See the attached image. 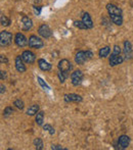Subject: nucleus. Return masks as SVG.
Returning a JSON list of instances; mask_svg holds the SVG:
<instances>
[{"label":"nucleus","mask_w":133,"mask_h":150,"mask_svg":"<svg viewBox=\"0 0 133 150\" xmlns=\"http://www.w3.org/2000/svg\"><path fill=\"white\" fill-rule=\"evenodd\" d=\"M120 53H121V49H120V47L118 45H115L114 46V51H113V55H120Z\"/></svg>","instance_id":"nucleus-30"},{"label":"nucleus","mask_w":133,"mask_h":150,"mask_svg":"<svg viewBox=\"0 0 133 150\" xmlns=\"http://www.w3.org/2000/svg\"><path fill=\"white\" fill-rule=\"evenodd\" d=\"M82 22L85 24V26L87 27L88 29L93 28V22H92L91 18H90L89 13H87V12L83 13V16H82Z\"/></svg>","instance_id":"nucleus-16"},{"label":"nucleus","mask_w":133,"mask_h":150,"mask_svg":"<svg viewBox=\"0 0 133 150\" xmlns=\"http://www.w3.org/2000/svg\"><path fill=\"white\" fill-rule=\"evenodd\" d=\"M43 120H44V112L43 111H38L37 115H36V122H37V125L41 126L43 124Z\"/></svg>","instance_id":"nucleus-21"},{"label":"nucleus","mask_w":133,"mask_h":150,"mask_svg":"<svg viewBox=\"0 0 133 150\" xmlns=\"http://www.w3.org/2000/svg\"><path fill=\"white\" fill-rule=\"evenodd\" d=\"M51 149H53V150H63L64 148H63V147L60 146V145H52Z\"/></svg>","instance_id":"nucleus-33"},{"label":"nucleus","mask_w":133,"mask_h":150,"mask_svg":"<svg viewBox=\"0 0 133 150\" xmlns=\"http://www.w3.org/2000/svg\"><path fill=\"white\" fill-rule=\"evenodd\" d=\"M38 65H39L40 69L44 71H48L51 69V64H50L49 62H47L45 59H42V58L38 59Z\"/></svg>","instance_id":"nucleus-17"},{"label":"nucleus","mask_w":133,"mask_h":150,"mask_svg":"<svg viewBox=\"0 0 133 150\" xmlns=\"http://www.w3.org/2000/svg\"><path fill=\"white\" fill-rule=\"evenodd\" d=\"M111 21L113 22V24L117 25V26H121L123 24V18L122 16H118V14H110Z\"/></svg>","instance_id":"nucleus-18"},{"label":"nucleus","mask_w":133,"mask_h":150,"mask_svg":"<svg viewBox=\"0 0 133 150\" xmlns=\"http://www.w3.org/2000/svg\"><path fill=\"white\" fill-rule=\"evenodd\" d=\"M130 144V138L126 135H122L119 137V140H118V146L121 149H125L129 146Z\"/></svg>","instance_id":"nucleus-7"},{"label":"nucleus","mask_w":133,"mask_h":150,"mask_svg":"<svg viewBox=\"0 0 133 150\" xmlns=\"http://www.w3.org/2000/svg\"><path fill=\"white\" fill-rule=\"evenodd\" d=\"M22 29L24 31H29L32 29L33 27V22L32 20H31L30 18H28V16H23L22 18Z\"/></svg>","instance_id":"nucleus-9"},{"label":"nucleus","mask_w":133,"mask_h":150,"mask_svg":"<svg viewBox=\"0 0 133 150\" xmlns=\"http://www.w3.org/2000/svg\"><path fill=\"white\" fill-rule=\"evenodd\" d=\"M37 80H38V82H39L40 85H41V87H42V88H44V89H49V87L47 86V84H46L45 82H44L43 80L41 79V78L38 77V78H37Z\"/></svg>","instance_id":"nucleus-29"},{"label":"nucleus","mask_w":133,"mask_h":150,"mask_svg":"<svg viewBox=\"0 0 133 150\" xmlns=\"http://www.w3.org/2000/svg\"><path fill=\"white\" fill-rule=\"evenodd\" d=\"M123 60H124L123 56H121V55H113V54H112L111 58H110V64H111V67H115V65L122 63V62H123Z\"/></svg>","instance_id":"nucleus-15"},{"label":"nucleus","mask_w":133,"mask_h":150,"mask_svg":"<svg viewBox=\"0 0 133 150\" xmlns=\"http://www.w3.org/2000/svg\"><path fill=\"white\" fill-rule=\"evenodd\" d=\"M33 9H34V12H35L36 16H40V12H41V7H40V6L34 5L33 6Z\"/></svg>","instance_id":"nucleus-31"},{"label":"nucleus","mask_w":133,"mask_h":150,"mask_svg":"<svg viewBox=\"0 0 133 150\" xmlns=\"http://www.w3.org/2000/svg\"><path fill=\"white\" fill-rule=\"evenodd\" d=\"M58 69H60V71H66V73H69V71L72 69L71 62H70L69 60H67V59H62V60H60V62H58Z\"/></svg>","instance_id":"nucleus-8"},{"label":"nucleus","mask_w":133,"mask_h":150,"mask_svg":"<svg viewBox=\"0 0 133 150\" xmlns=\"http://www.w3.org/2000/svg\"><path fill=\"white\" fill-rule=\"evenodd\" d=\"M43 45H44L43 41L39 37H37V36L32 35L29 38V46L30 47L35 48V49H40V48L43 47Z\"/></svg>","instance_id":"nucleus-2"},{"label":"nucleus","mask_w":133,"mask_h":150,"mask_svg":"<svg viewBox=\"0 0 133 150\" xmlns=\"http://www.w3.org/2000/svg\"><path fill=\"white\" fill-rule=\"evenodd\" d=\"M0 87H1V94H3V93L5 92V87H4L3 85H1Z\"/></svg>","instance_id":"nucleus-36"},{"label":"nucleus","mask_w":133,"mask_h":150,"mask_svg":"<svg viewBox=\"0 0 133 150\" xmlns=\"http://www.w3.org/2000/svg\"><path fill=\"white\" fill-rule=\"evenodd\" d=\"M0 23H1L2 26L7 27V26H9L10 21H9V18H8L7 16H5L4 14H1V16H0Z\"/></svg>","instance_id":"nucleus-22"},{"label":"nucleus","mask_w":133,"mask_h":150,"mask_svg":"<svg viewBox=\"0 0 133 150\" xmlns=\"http://www.w3.org/2000/svg\"><path fill=\"white\" fill-rule=\"evenodd\" d=\"M124 54L126 56V59H130L131 58V54H132V46L128 40H126L124 42Z\"/></svg>","instance_id":"nucleus-13"},{"label":"nucleus","mask_w":133,"mask_h":150,"mask_svg":"<svg viewBox=\"0 0 133 150\" xmlns=\"http://www.w3.org/2000/svg\"><path fill=\"white\" fill-rule=\"evenodd\" d=\"M12 112H14V109H12L11 107L7 106L5 109H4V111H3V115H4V117H8V115H12Z\"/></svg>","instance_id":"nucleus-27"},{"label":"nucleus","mask_w":133,"mask_h":150,"mask_svg":"<svg viewBox=\"0 0 133 150\" xmlns=\"http://www.w3.org/2000/svg\"><path fill=\"white\" fill-rule=\"evenodd\" d=\"M107 10L109 14H118V16H122V10L120 7H118L115 4L109 3L107 5Z\"/></svg>","instance_id":"nucleus-10"},{"label":"nucleus","mask_w":133,"mask_h":150,"mask_svg":"<svg viewBox=\"0 0 133 150\" xmlns=\"http://www.w3.org/2000/svg\"><path fill=\"white\" fill-rule=\"evenodd\" d=\"M86 60H88V59H87V57H86L85 51L77 52V54H76V56H75L76 63H78V64H83Z\"/></svg>","instance_id":"nucleus-14"},{"label":"nucleus","mask_w":133,"mask_h":150,"mask_svg":"<svg viewBox=\"0 0 133 150\" xmlns=\"http://www.w3.org/2000/svg\"><path fill=\"white\" fill-rule=\"evenodd\" d=\"M65 101L66 102H81L82 97L77 94H66L65 95Z\"/></svg>","instance_id":"nucleus-11"},{"label":"nucleus","mask_w":133,"mask_h":150,"mask_svg":"<svg viewBox=\"0 0 133 150\" xmlns=\"http://www.w3.org/2000/svg\"><path fill=\"white\" fill-rule=\"evenodd\" d=\"M71 80H72V84L74 86H78L81 84L82 80H83V73L81 71H75L74 73H72L71 75Z\"/></svg>","instance_id":"nucleus-3"},{"label":"nucleus","mask_w":133,"mask_h":150,"mask_svg":"<svg viewBox=\"0 0 133 150\" xmlns=\"http://www.w3.org/2000/svg\"><path fill=\"white\" fill-rule=\"evenodd\" d=\"M16 69L20 73L26 71V67L24 64V60H23L22 56H16Z\"/></svg>","instance_id":"nucleus-12"},{"label":"nucleus","mask_w":133,"mask_h":150,"mask_svg":"<svg viewBox=\"0 0 133 150\" xmlns=\"http://www.w3.org/2000/svg\"><path fill=\"white\" fill-rule=\"evenodd\" d=\"M14 104L16 105V106L18 107V109H23V108H24V102H23L22 100H20V99H18V100L14 101Z\"/></svg>","instance_id":"nucleus-28"},{"label":"nucleus","mask_w":133,"mask_h":150,"mask_svg":"<svg viewBox=\"0 0 133 150\" xmlns=\"http://www.w3.org/2000/svg\"><path fill=\"white\" fill-rule=\"evenodd\" d=\"M110 52H111V49H110L109 46H105V47H102V48H101V49L100 50L98 54H100V57L105 58V57H107V56H109Z\"/></svg>","instance_id":"nucleus-19"},{"label":"nucleus","mask_w":133,"mask_h":150,"mask_svg":"<svg viewBox=\"0 0 133 150\" xmlns=\"http://www.w3.org/2000/svg\"><path fill=\"white\" fill-rule=\"evenodd\" d=\"M22 58L26 63L32 64V63H34V61H35V59H36V56H35V54H34L32 51L26 50V51H24L22 53Z\"/></svg>","instance_id":"nucleus-6"},{"label":"nucleus","mask_w":133,"mask_h":150,"mask_svg":"<svg viewBox=\"0 0 133 150\" xmlns=\"http://www.w3.org/2000/svg\"><path fill=\"white\" fill-rule=\"evenodd\" d=\"M74 24H75V27H77L78 29H81V30H85V29H88L87 27L85 26V24L82 22V21H75V22H74Z\"/></svg>","instance_id":"nucleus-24"},{"label":"nucleus","mask_w":133,"mask_h":150,"mask_svg":"<svg viewBox=\"0 0 133 150\" xmlns=\"http://www.w3.org/2000/svg\"><path fill=\"white\" fill-rule=\"evenodd\" d=\"M0 75H1V80H4L6 78V71H0Z\"/></svg>","instance_id":"nucleus-34"},{"label":"nucleus","mask_w":133,"mask_h":150,"mask_svg":"<svg viewBox=\"0 0 133 150\" xmlns=\"http://www.w3.org/2000/svg\"><path fill=\"white\" fill-rule=\"evenodd\" d=\"M12 42V34L7 31H2L0 33V44L2 47L9 46Z\"/></svg>","instance_id":"nucleus-1"},{"label":"nucleus","mask_w":133,"mask_h":150,"mask_svg":"<svg viewBox=\"0 0 133 150\" xmlns=\"http://www.w3.org/2000/svg\"><path fill=\"white\" fill-rule=\"evenodd\" d=\"M34 145H35V147L37 150L43 149V142H42L41 139H39V138L35 139V140H34Z\"/></svg>","instance_id":"nucleus-23"},{"label":"nucleus","mask_w":133,"mask_h":150,"mask_svg":"<svg viewBox=\"0 0 133 150\" xmlns=\"http://www.w3.org/2000/svg\"><path fill=\"white\" fill-rule=\"evenodd\" d=\"M38 33H39V35L41 36V37L45 38V39H47V38L52 36V32L47 25H41V26L39 27V29H38Z\"/></svg>","instance_id":"nucleus-4"},{"label":"nucleus","mask_w":133,"mask_h":150,"mask_svg":"<svg viewBox=\"0 0 133 150\" xmlns=\"http://www.w3.org/2000/svg\"><path fill=\"white\" fill-rule=\"evenodd\" d=\"M0 59H1V63H3V62H7V59H6V58L5 57H4V56L3 55H1V56H0Z\"/></svg>","instance_id":"nucleus-35"},{"label":"nucleus","mask_w":133,"mask_h":150,"mask_svg":"<svg viewBox=\"0 0 133 150\" xmlns=\"http://www.w3.org/2000/svg\"><path fill=\"white\" fill-rule=\"evenodd\" d=\"M14 42H16V44L18 46V47H24V46H26L29 44V41L27 40V38L25 37L24 34H22V33L16 34V38H14Z\"/></svg>","instance_id":"nucleus-5"},{"label":"nucleus","mask_w":133,"mask_h":150,"mask_svg":"<svg viewBox=\"0 0 133 150\" xmlns=\"http://www.w3.org/2000/svg\"><path fill=\"white\" fill-rule=\"evenodd\" d=\"M58 79H60V81L62 82V83H64L65 80H66V78L68 77V74L66 73V71H58Z\"/></svg>","instance_id":"nucleus-25"},{"label":"nucleus","mask_w":133,"mask_h":150,"mask_svg":"<svg viewBox=\"0 0 133 150\" xmlns=\"http://www.w3.org/2000/svg\"><path fill=\"white\" fill-rule=\"evenodd\" d=\"M43 130L48 131L50 135H53L54 134V129L52 128V127L50 126V125H44V126H43Z\"/></svg>","instance_id":"nucleus-26"},{"label":"nucleus","mask_w":133,"mask_h":150,"mask_svg":"<svg viewBox=\"0 0 133 150\" xmlns=\"http://www.w3.org/2000/svg\"><path fill=\"white\" fill-rule=\"evenodd\" d=\"M85 54H86V57H87V59H91L92 56H93V53H92L91 51H89V50L85 51Z\"/></svg>","instance_id":"nucleus-32"},{"label":"nucleus","mask_w":133,"mask_h":150,"mask_svg":"<svg viewBox=\"0 0 133 150\" xmlns=\"http://www.w3.org/2000/svg\"><path fill=\"white\" fill-rule=\"evenodd\" d=\"M38 111H39V105L37 104H34L32 106H30L27 110V115H37Z\"/></svg>","instance_id":"nucleus-20"}]
</instances>
